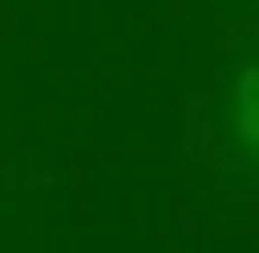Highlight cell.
Here are the masks:
<instances>
[{"label":"cell","instance_id":"cell-1","mask_svg":"<svg viewBox=\"0 0 259 253\" xmlns=\"http://www.w3.org/2000/svg\"><path fill=\"white\" fill-rule=\"evenodd\" d=\"M234 126H240V139H247V152L259 158V63L247 70V82H240V108H234Z\"/></svg>","mask_w":259,"mask_h":253}]
</instances>
